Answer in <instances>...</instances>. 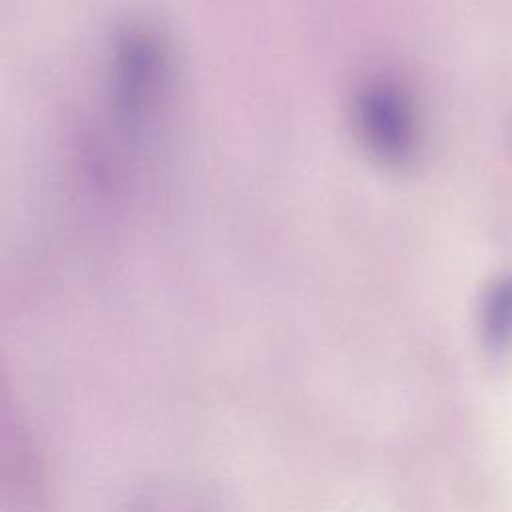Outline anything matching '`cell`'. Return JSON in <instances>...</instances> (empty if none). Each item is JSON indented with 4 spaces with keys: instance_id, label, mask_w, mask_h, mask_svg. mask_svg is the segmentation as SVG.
<instances>
[{
    "instance_id": "obj_1",
    "label": "cell",
    "mask_w": 512,
    "mask_h": 512,
    "mask_svg": "<svg viewBox=\"0 0 512 512\" xmlns=\"http://www.w3.org/2000/svg\"><path fill=\"white\" fill-rule=\"evenodd\" d=\"M356 122L368 148L388 162H402L416 144L408 98L388 80L368 82L356 98Z\"/></svg>"
},
{
    "instance_id": "obj_2",
    "label": "cell",
    "mask_w": 512,
    "mask_h": 512,
    "mask_svg": "<svg viewBox=\"0 0 512 512\" xmlns=\"http://www.w3.org/2000/svg\"><path fill=\"white\" fill-rule=\"evenodd\" d=\"M484 338L496 352L510 348L512 344V276L502 278L488 292L484 312Z\"/></svg>"
}]
</instances>
